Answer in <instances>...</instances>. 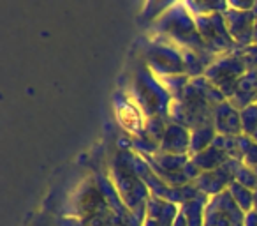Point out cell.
<instances>
[{"label":"cell","mask_w":257,"mask_h":226,"mask_svg":"<svg viewBox=\"0 0 257 226\" xmlns=\"http://www.w3.org/2000/svg\"><path fill=\"white\" fill-rule=\"evenodd\" d=\"M227 101L238 110H243V108L257 103V69H248L239 78L238 89Z\"/></svg>","instance_id":"15"},{"label":"cell","mask_w":257,"mask_h":226,"mask_svg":"<svg viewBox=\"0 0 257 226\" xmlns=\"http://www.w3.org/2000/svg\"><path fill=\"white\" fill-rule=\"evenodd\" d=\"M109 179L113 182V186L116 187L125 207L143 222L145 215H147V205L152 198V191L133 172V168L125 163V159L121 158L120 152H118V156H114L113 163H111Z\"/></svg>","instance_id":"4"},{"label":"cell","mask_w":257,"mask_h":226,"mask_svg":"<svg viewBox=\"0 0 257 226\" xmlns=\"http://www.w3.org/2000/svg\"><path fill=\"white\" fill-rule=\"evenodd\" d=\"M190 85L196 89V92L199 96H203L211 106H217V104L224 103L225 101V96L206 78V76H199V78H192L190 80Z\"/></svg>","instance_id":"21"},{"label":"cell","mask_w":257,"mask_h":226,"mask_svg":"<svg viewBox=\"0 0 257 226\" xmlns=\"http://www.w3.org/2000/svg\"><path fill=\"white\" fill-rule=\"evenodd\" d=\"M243 226H257V210L255 208H252L250 212H245Z\"/></svg>","instance_id":"28"},{"label":"cell","mask_w":257,"mask_h":226,"mask_svg":"<svg viewBox=\"0 0 257 226\" xmlns=\"http://www.w3.org/2000/svg\"><path fill=\"white\" fill-rule=\"evenodd\" d=\"M127 94L143 110L147 119H154V117L169 119V110L173 103L171 94L161 82V78L155 76L141 58L133 72Z\"/></svg>","instance_id":"3"},{"label":"cell","mask_w":257,"mask_h":226,"mask_svg":"<svg viewBox=\"0 0 257 226\" xmlns=\"http://www.w3.org/2000/svg\"><path fill=\"white\" fill-rule=\"evenodd\" d=\"M239 119H241V133L245 136H252L257 131V103L239 110Z\"/></svg>","instance_id":"24"},{"label":"cell","mask_w":257,"mask_h":226,"mask_svg":"<svg viewBox=\"0 0 257 226\" xmlns=\"http://www.w3.org/2000/svg\"><path fill=\"white\" fill-rule=\"evenodd\" d=\"M253 208L257 210V189H255V207H253Z\"/></svg>","instance_id":"34"},{"label":"cell","mask_w":257,"mask_h":226,"mask_svg":"<svg viewBox=\"0 0 257 226\" xmlns=\"http://www.w3.org/2000/svg\"><path fill=\"white\" fill-rule=\"evenodd\" d=\"M173 226H190L189 221H187V217H185V214H183L182 210L178 212V215H176V219H175V222H173Z\"/></svg>","instance_id":"29"},{"label":"cell","mask_w":257,"mask_h":226,"mask_svg":"<svg viewBox=\"0 0 257 226\" xmlns=\"http://www.w3.org/2000/svg\"><path fill=\"white\" fill-rule=\"evenodd\" d=\"M141 60L152 69L155 76L164 78L173 74H185V62H183V51L171 44L169 41L161 37L148 36L140 44Z\"/></svg>","instance_id":"5"},{"label":"cell","mask_w":257,"mask_h":226,"mask_svg":"<svg viewBox=\"0 0 257 226\" xmlns=\"http://www.w3.org/2000/svg\"><path fill=\"white\" fill-rule=\"evenodd\" d=\"M213 108L203 96L196 92L192 85L185 89L180 99H173L169 110V120L189 127L190 131L201 126L213 124Z\"/></svg>","instance_id":"6"},{"label":"cell","mask_w":257,"mask_h":226,"mask_svg":"<svg viewBox=\"0 0 257 226\" xmlns=\"http://www.w3.org/2000/svg\"><path fill=\"white\" fill-rule=\"evenodd\" d=\"M229 9H236V11H252L255 6V0H227Z\"/></svg>","instance_id":"27"},{"label":"cell","mask_w":257,"mask_h":226,"mask_svg":"<svg viewBox=\"0 0 257 226\" xmlns=\"http://www.w3.org/2000/svg\"><path fill=\"white\" fill-rule=\"evenodd\" d=\"M180 4V0H145V6L141 9V22L145 23H154L162 15L173 9L175 6Z\"/></svg>","instance_id":"20"},{"label":"cell","mask_w":257,"mask_h":226,"mask_svg":"<svg viewBox=\"0 0 257 226\" xmlns=\"http://www.w3.org/2000/svg\"><path fill=\"white\" fill-rule=\"evenodd\" d=\"M215 138H217V131H215L213 124L192 129V136H190V158L206 150L208 147H211Z\"/></svg>","instance_id":"19"},{"label":"cell","mask_w":257,"mask_h":226,"mask_svg":"<svg viewBox=\"0 0 257 226\" xmlns=\"http://www.w3.org/2000/svg\"><path fill=\"white\" fill-rule=\"evenodd\" d=\"M253 172H255V175H257V168H255V170H253Z\"/></svg>","instance_id":"35"},{"label":"cell","mask_w":257,"mask_h":226,"mask_svg":"<svg viewBox=\"0 0 257 226\" xmlns=\"http://www.w3.org/2000/svg\"><path fill=\"white\" fill-rule=\"evenodd\" d=\"M236 161H238V159H229L222 168L211 170V172H201L199 177L194 180V184H196L201 193H204L210 198L215 196V194L224 193V191H227V187L234 182Z\"/></svg>","instance_id":"11"},{"label":"cell","mask_w":257,"mask_h":226,"mask_svg":"<svg viewBox=\"0 0 257 226\" xmlns=\"http://www.w3.org/2000/svg\"><path fill=\"white\" fill-rule=\"evenodd\" d=\"M196 25H197V30H199L201 37H203L204 44H206V48L211 53L217 55V57L231 53L232 50L238 48L227 30L224 15L197 16Z\"/></svg>","instance_id":"8"},{"label":"cell","mask_w":257,"mask_h":226,"mask_svg":"<svg viewBox=\"0 0 257 226\" xmlns=\"http://www.w3.org/2000/svg\"><path fill=\"white\" fill-rule=\"evenodd\" d=\"M113 106H114V117L121 129L127 131L131 138L145 136L147 131V115L143 113L140 106L134 103V99L127 92L118 90L113 96Z\"/></svg>","instance_id":"10"},{"label":"cell","mask_w":257,"mask_h":226,"mask_svg":"<svg viewBox=\"0 0 257 226\" xmlns=\"http://www.w3.org/2000/svg\"><path fill=\"white\" fill-rule=\"evenodd\" d=\"M227 191L243 212H250L255 207V191L253 189H250V187L243 186V184L234 180V182L227 187Z\"/></svg>","instance_id":"22"},{"label":"cell","mask_w":257,"mask_h":226,"mask_svg":"<svg viewBox=\"0 0 257 226\" xmlns=\"http://www.w3.org/2000/svg\"><path fill=\"white\" fill-rule=\"evenodd\" d=\"M208 200H210V196H206L204 193H199L196 198L183 201V203L180 205V210L185 214V217L190 226H203L204 208H206Z\"/></svg>","instance_id":"18"},{"label":"cell","mask_w":257,"mask_h":226,"mask_svg":"<svg viewBox=\"0 0 257 226\" xmlns=\"http://www.w3.org/2000/svg\"><path fill=\"white\" fill-rule=\"evenodd\" d=\"M250 138H252V140H253V141H255V143H257V131H255V133H253V134H252V136H250Z\"/></svg>","instance_id":"33"},{"label":"cell","mask_w":257,"mask_h":226,"mask_svg":"<svg viewBox=\"0 0 257 226\" xmlns=\"http://www.w3.org/2000/svg\"><path fill=\"white\" fill-rule=\"evenodd\" d=\"M213 127L217 134L222 136H239L241 133V119L239 110L234 108L227 99L213 108Z\"/></svg>","instance_id":"13"},{"label":"cell","mask_w":257,"mask_h":226,"mask_svg":"<svg viewBox=\"0 0 257 226\" xmlns=\"http://www.w3.org/2000/svg\"><path fill=\"white\" fill-rule=\"evenodd\" d=\"M225 25L234 39L236 46L246 48L253 44V25H255V16L252 11H236V9H227L224 13Z\"/></svg>","instance_id":"12"},{"label":"cell","mask_w":257,"mask_h":226,"mask_svg":"<svg viewBox=\"0 0 257 226\" xmlns=\"http://www.w3.org/2000/svg\"><path fill=\"white\" fill-rule=\"evenodd\" d=\"M253 44H257V18H255V25H253V36H252Z\"/></svg>","instance_id":"31"},{"label":"cell","mask_w":257,"mask_h":226,"mask_svg":"<svg viewBox=\"0 0 257 226\" xmlns=\"http://www.w3.org/2000/svg\"><path fill=\"white\" fill-rule=\"evenodd\" d=\"M245 212L238 207L229 191L215 194L204 208L203 226H243Z\"/></svg>","instance_id":"9"},{"label":"cell","mask_w":257,"mask_h":226,"mask_svg":"<svg viewBox=\"0 0 257 226\" xmlns=\"http://www.w3.org/2000/svg\"><path fill=\"white\" fill-rule=\"evenodd\" d=\"M241 55L246 64V69H257V44L241 48Z\"/></svg>","instance_id":"26"},{"label":"cell","mask_w":257,"mask_h":226,"mask_svg":"<svg viewBox=\"0 0 257 226\" xmlns=\"http://www.w3.org/2000/svg\"><path fill=\"white\" fill-rule=\"evenodd\" d=\"M148 36L169 41V43L175 44L180 50L196 51L208 64V67L217 60V55L211 53L206 48V44H204L199 30H197L196 18L182 4L175 6L166 15H162L159 20H155L148 27Z\"/></svg>","instance_id":"2"},{"label":"cell","mask_w":257,"mask_h":226,"mask_svg":"<svg viewBox=\"0 0 257 226\" xmlns=\"http://www.w3.org/2000/svg\"><path fill=\"white\" fill-rule=\"evenodd\" d=\"M62 226H141L125 207L109 177L85 179L69 196Z\"/></svg>","instance_id":"1"},{"label":"cell","mask_w":257,"mask_h":226,"mask_svg":"<svg viewBox=\"0 0 257 226\" xmlns=\"http://www.w3.org/2000/svg\"><path fill=\"white\" fill-rule=\"evenodd\" d=\"M141 226H164L162 222H159L157 219L150 217V215H145L143 222H141Z\"/></svg>","instance_id":"30"},{"label":"cell","mask_w":257,"mask_h":226,"mask_svg":"<svg viewBox=\"0 0 257 226\" xmlns=\"http://www.w3.org/2000/svg\"><path fill=\"white\" fill-rule=\"evenodd\" d=\"M190 159H192V163L201 170V172H211V170L222 168L231 158H229V154L225 150L211 145V147H208L206 150L192 156Z\"/></svg>","instance_id":"16"},{"label":"cell","mask_w":257,"mask_h":226,"mask_svg":"<svg viewBox=\"0 0 257 226\" xmlns=\"http://www.w3.org/2000/svg\"><path fill=\"white\" fill-rule=\"evenodd\" d=\"M252 13H253V16H255V18H257V0H255V6H253Z\"/></svg>","instance_id":"32"},{"label":"cell","mask_w":257,"mask_h":226,"mask_svg":"<svg viewBox=\"0 0 257 226\" xmlns=\"http://www.w3.org/2000/svg\"><path fill=\"white\" fill-rule=\"evenodd\" d=\"M180 4L194 16H211L224 15L229 9L227 0H180Z\"/></svg>","instance_id":"17"},{"label":"cell","mask_w":257,"mask_h":226,"mask_svg":"<svg viewBox=\"0 0 257 226\" xmlns=\"http://www.w3.org/2000/svg\"><path fill=\"white\" fill-rule=\"evenodd\" d=\"M248 71L246 69V64L243 60L241 55V48H236L231 53H225L217 57V60L206 69L204 76L220 90L225 96V99L232 97V94L238 89V82L245 72Z\"/></svg>","instance_id":"7"},{"label":"cell","mask_w":257,"mask_h":226,"mask_svg":"<svg viewBox=\"0 0 257 226\" xmlns=\"http://www.w3.org/2000/svg\"><path fill=\"white\" fill-rule=\"evenodd\" d=\"M161 82L164 83V87L169 90L173 99H180L185 92V89L189 87L190 78L187 74H173V76H164L161 78Z\"/></svg>","instance_id":"23"},{"label":"cell","mask_w":257,"mask_h":226,"mask_svg":"<svg viewBox=\"0 0 257 226\" xmlns=\"http://www.w3.org/2000/svg\"><path fill=\"white\" fill-rule=\"evenodd\" d=\"M190 136L192 131L182 124L171 122L166 127L161 140V152L173 156H190Z\"/></svg>","instance_id":"14"},{"label":"cell","mask_w":257,"mask_h":226,"mask_svg":"<svg viewBox=\"0 0 257 226\" xmlns=\"http://www.w3.org/2000/svg\"><path fill=\"white\" fill-rule=\"evenodd\" d=\"M234 180L243 186L250 187V189L255 191L257 189V175L252 168H248L246 165H243L241 161H236V168H234Z\"/></svg>","instance_id":"25"}]
</instances>
